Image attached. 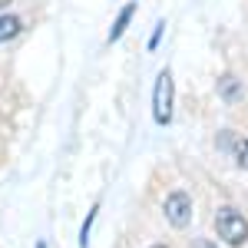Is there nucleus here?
Segmentation results:
<instances>
[{
  "instance_id": "f03ea898",
  "label": "nucleus",
  "mask_w": 248,
  "mask_h": 248,
  "mask_svg": "<svg viewBox=\"0 0 248 248\" xmlns=\"http://www.w3.org/2000/svg\"><path fill=\"white\" fill-rule=\"evenodd\" d=\"M153 116L159 126H169L172 123V73L162 70L155 77V90H153Z\"/></svg>"
},
{
  "instance_id": "9b49d317",
  "label": "nucleus",
  "mask_w": 248,
  "mask_h": 248,
  "mask_svg": "<svg viewBox=\"0 0 248 248\" xmlns=\"http://www.w3.org/2000/svg\"><path fill=\"white\" fill-rule=\"evenodd\" d=\"M153 248H166V245H153Z\"/></svg>"
},
{
  "instance_id": "0eeeda50",
  "label": "nucleus",
  "mask_w": 248,
  "mask_h": 248,
  "mask_svg": "<svg viewBox=\"0 0 248 248\" xmlns=\"http://www.w3.org/2000/svg\"><path fill=\"white\" fill-rule=\"evenodd\" d=\"M93 218H96V209L86 215V225H83V232H79V248H86L90 245V225H93Z\"/></svg>"
},
{
  "instance_id": "20e7f679",
  "label": "nucleus",
  "mask_w": 248,
  "mask_h": 248,
  "mask_svg": "<svg viewBox=\"0 0 248 248\" xmlns=\"http://www.w3.org/2000/svg\"><path fill=\"white\" fill-rule=\"evenodd\" d=\"M133 14H136V3H126V7L119 10V17H116L113 30H109V43H113V40H119L123 33H126V27H129V20H133Z\"/></svg>"
},
{
  "instance_id": "7ed1b4c3",
  "label": "nucleus",
  "mask_w": 248,
  "mask_h": 248,
  "mask_svg": "<svg viewBox=\"0 0 248 248\" xmlns=\"http://www.w3.org/2000/svg\"><path fill=\"white\" fill-rule=\"evenodd\" d=\"M166 218L175 229H186L192 222V199L186 192H172L169 199H166Z\"/></svg>"
},
{
  "instance_id": "1a4fd4ad",
  "label": "nucleus",
  "mask_w": 248,
  "mask_h": 248,
  "mask_svg": "<svg viewBox=\"0 0 248 248\" xmlns=\"http://www.w3.org/2000/svg\"><path fill=\"white\" fill-rule=\"evenodd\" d=\"M7 3H10V0H0V10H3V7H7Z\"/></svg>"
},
{
  "instance_id": "39448f33",
  "label": "nucleus",
  "mask_w": 248,
  "mask_h": 248,
  "mask_svg": "<svg viewBox=\"0 0 248 248\" xmlns=\"http://www.w3.org/2000/svg\"><path fill=\"white\" fill-rule=\"evenodd\" d=\"M20 27H23V23H20V17L0 14V43H3V40H14L20 33Z\"/></svg>"
},
{
  "instance_id": "6e6552de",
  "label": "nucleus",
  "mask_w": 248,
  "mask_h": 248,
  "mask_svg": "<svg viewBox=\"0 0 248 248\" xmlns=\"http://www.w3.org/2000/svg\"><path fill=\"white\" fill-rule=\"evenodd\" d=\"M238 166H242V169H248V139L238 146Z\"/></svg>"
},
{
  "instance_id": "f257e3e1",
  "label": "nucleus",
  "mask_w": 248,
  "mask_h": 248,
  "mask_svg": "<svg viewBox=\"0 0 248 248\" xmlns=\"http://www.w3.org/2000/svg\"><path fill=\"white\" fill-rule=\"evenodd\" d=\"M215 232H218V238L225 242V245L238 248L248 242V222L245 215L238 209H232V205H225V209L215 212Z\"/></svg>"
},
{
  "instance_id": "423d86ee",
  "label": "nucleus",
  "mask_w": 248,
  "mask_h": 248,
  "mask_svg": "<svg viewBox=\"0 0 248 248\" xmlns=\"http://www.w3.org/2000/svg\"><path fill=\"white\" fill-rule=\"evenodd\" d=\"M222 93H225V99H235V96H238V83H235V77L222 79Z\"/></svg>"
},
{
  "instance_id": "9d476101",
  "label": "nucleus",
  "mask_w": 248,
  "mask_h": 248,
  "mask_svg": "<svg viewBox=\"0 0 248 248\" xmlns=\"http://www.w3.org/2000/svg\"><path fill=\"white\" fill-rule=\"evenodd\" d=\"M37 248H46V242H37Z\"/></svg>"
}]
</instances>
